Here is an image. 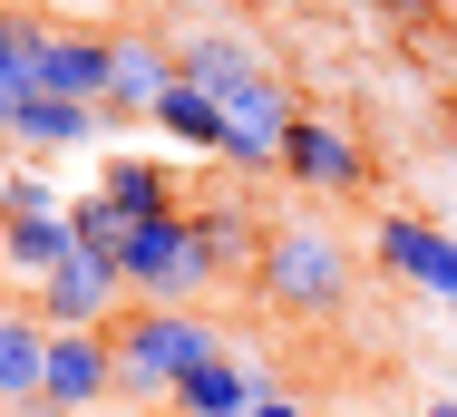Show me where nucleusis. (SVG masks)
Wrapping results in <instances>:
<instances>
[{"label":"nucleus","instance_id":"20e7f679","mask_svg":"<svg viewBox=\"0 0 457 417\" xmlns=\"http://www.w3.org/2000/svg\"><path fill=\"white\" fill-rule=\"evenodd\" d=\"M292 87H282V69H263V78L224 87V156L214 166L234 175V184H253V175H282V146H292Z\"/></svg>","mask_w":457,"mask_h":417},{"label":"nucleus","instance_id":"9d476101","mask_svg":"<svg viewBox=\"0 0 457 417\" xmlns=\"http://www.w3.org/2000/svg\"><path fill=\"white\" fill-rule=\"evenodd\" d=\"M107 136H117V117H107V107H79V97H29V107H20V127H10V156L49 166V156H79V146H107Z\"/></svg>","mask_w":457,"mask_h":417},{"label":"nucleus","instance_id":"f257e3e1","mask_svg":"<svg viewBox=\"0 0 457 417\" xmlns=\"http://www.w3.org/2000/svg\"><path fill=\"white\" fill-rule=\"evenodd\" d=\"M253 291L273 301L282 321H331L351 301V252H341V233H321V224H263Z\"/></svg>","mask_w":457,"mask_h":417},{"label":"nucleus","instance_id":"aec40b11","mask_svg":"<svg viewBox=\"0 0 457 417\" xmlns=\"http://www.w3.org/2000/svg\"><path fill=\"white\" fill-rule=\"evenodd\" d=\"M69 233H79V252H97V262H117V252H127V214H117V204H107V194H79V204H69Z\"/></svg>","mask_w":457,"mask_h":417},{"label":"nucleus","instance_id":"423d86ee","mask_svg":"<svg viewBox=\"0 0 457 417\" xmlns=\"http://www.w3.org/2000/svg\"><path fill=\"white\" fill-rule=\"evenodd\" d=\"M29 311H39L49 331H117V321H127V272L97 262V252H69V262L29 291Z\"/></svg>","mask_w":457,"mask_h":417},{"label":"nucleus","instance_id":"cd10ccee","mask_svg":"<svg viewBox=\"0 0 457 417\" xmlns=\"http://www.w3.org/2000/svg\"><path fill=\"white\" fill-rule=\"evenodd\" d=\"M448 321H457V311H448Z\"/></svg>","mask_w":457,"mask_h":417},{"label":"nucleus","instance_id":"412c9836","mask_svg":"<svg viewBox=\"0 0 457 417\" xmlns=\"http://www.w3.org/2000/svg\"><path fill=\"white\" fill-rule=\"evenodd\" d=\"M29 49H39V10H0V78H29Z\"/></svg>","mask_w":457,"mask_h":417},{"label":"nucleus","instance_id":"9b49d317","mask_svg":"<svg viewBox=\"0 0 457 417\" xmlns=\"http://www.w3.org/2000/svg\"><path fill=\"white\" fill-rule=\"evenodd\" d=\"M282 379L263 369V359H244V349H214L195 379H185L176 398H166V417H244L253 398H273Z\"/></svg>","mask_w":457,"mask_h":417},{"label":"nucleus","instance_id":"1a4fd4ad","mask_svg":"<svg viewBox=\"0 0 457 417\" xmlns=\"http://www.w3.org/2000/svg\"><path fill=\"white\" fill-rule=\"evenodd\" d=\"M282 175H292L302 194H361V184H370V146L341 127V117H292Z\"/></svg>","mask_w":457,"mask_h":417},{"label":"nucleus","instance_id":"7ed1b4c3","mask_svg":"<svg viewBox=\"0 0 457 417\" xmlns=\"http://www.w3.org/2000/svg\"><path fill=\"white\" fill-rule=\"evenodd\" d=\"M117 272H127V301L137 311H195L224 272L204 262L195 243V214H156V224H127V252H117Z\"/></svg>","mask_w":457,"mask_h":417},{"label":"nucleus","instance_id":"4be33fe9","mask_svg":"<svg viewBox=\"0 0 457 417\" xmlns=\"http://www.w3.org/2000/svg\"><path fill=\"white\" fill-rule=\"evenodd\" d=\"M29 97H39L29 78H0V146H10V127H20V107H29Z\"/></svg>","mask_w":457,"mask_h":417},{"label":"nucleus","instance_id":"a878e982","mask_svg":"<svg viewBox=\"0 0 457 417\" xmlns=\"http://www.w3.org/2000/svg\"><path fill=\"white\" fill-rule=\"evenodd\" d=\"M10 417H49V408H10Z\"/></svg>","mask_w":457,"mask_h":417},{"label":"nucleus","instance_id":"dca6fc26","mask_svg":"<svg viewBox=\"0 0 457 417\" xmlns=\"http://www.w3.org/2000/svg\"><path fill=\"white\" fill-rule=\"evenodd\" d=\"M195 214V243L214 272H253V252H263V224H253V204L244 194H204V204H185Z\"/></svg>","mask_w":457,"mask_h":417},{"label":"nucleus","instance_id":"393cba45","mask_svg":"<svg viewBox=\"0 0 457 417\" xmlns=\"http://www.w3.org/2000/svg\"><path fill=\"white\" fill-rule=\"evenodd\" d=\"M419 417H457V398H428V408H419Z\"/></svg>","mask_w":457,"mask_h":417},{"label":"nucleus","instance_id":"b1692460","mask_svg":"<svg viewBox=\"0 0 457 417\" xmlns=\"http://www.w3.org/2000/svg\"><path fill=\"white\" fill-rule=\"evenodd\" d=\"M244 417H312V408H302L292 388H273V398H253V408H244Z\"/></svg>","mask_w":457,"mask_h":417},{"label":"nucleus","instance_id":"bb28decb","mask_svg":"<svg viewBox=\"0 0 457 417\" xmlns=\"http://www.w3.org/2000/svg\"><path fill=\"white\" fill-rule=\"evenodd\" d=\"M0 166H10V146H0Z\"/></svg>","mask_w":457,"mask_h":417},{"label":"nucleus","instance_id":"f8f14e48","mask_svg":"<svg viewBox=\"0 0 457 417\" xmlns=\"http://www.w3.org/2000/svg\"><path fill=\"white\" fill-rule=\"evenodd\" d=\"M176 39H146V29H127L117 39V78H107V117L117 127H137V117H156V97L176 87Z\"/></svg>","mask_w":457,"mask_h":417},{"label":"nucleus","instance_id":"6ab92c4d","mask_svg":"<svg viewBox=\"0 0 457 417\" xmlns=\"http://www.w3.org/2000/svg\"><path fill=\"white\" fill-rule=\"evenodd\" d=\"M49 214H69L59 184H49V166L10 156V166H0V224H49Z\"/></svg>","mask_w":457,"mask_h":417},{"label":"nucleus","instance_id":"5701e85b","mask_svg":"<svg viewBox=\"0 0 457 417\" xmlns=\"http://www.w3.org/2000/svg\"><path fill=\"white\" fill-rule=\"evenodd\" d=\"M379 20H399V29H428V20H438V0H379Z\"/></svg>","mask_w":457,"mask_h":417},{"label":"nucleus","instance_id":"6e6552de","mask_svg":"<svg viewBox=\"0 0 457 417\" xmlns=\"http://www.w3.org/2000/svg\"><path fill=\"white\" fill-rule=\"evenodd\" d=\"M107 78H117V39H107V29H59V20H39V49H29V87H39V97L107 107Z\"/></svg>","mask_w":457,"mask_h":417},{"label":"nucleus","instance_id":"a211bd4d","mask_svg":"<svg viewBox=\"0 0 457 417\" xmlns=\"http://www.w3.org/2000/svg\"><path fill=\"white\" fill-rule=\"evenodd\" d=\"M146 127H166V136H176V146H195V156H224V97H214V87H195V78L166 87Z\"/></svg>","mask_w":457,"mask_h":417},{"label":"nucleus","instance_id":"f03ea898","mask_svg":"<svg viewBox=\"0 0 457 417\" xmlns=\"http://www.w3.org/2000/svg\"><path fill=\"white\" fill-rule=\"evenodd\" d=\"M214 349H234V339L214 331L204 311H127L117 321V398H156L166 408Z\"/></svg>","mask_w":457,"mask_h":417},{"label":"nucleus","instance_id":"ddd939ff","mask_svg":"<svg viewBox=\"0 0 457 417\" xmlns=\"http://www.w3.org/2000/svg\"><path fill=\"white\" fill-rule=\"evenodd\" d=\"M39 379H49V321L29 301H0V417L39 408Z\"/></svg>","mask_w":457,"mask_h":417},{"label":"nucleus","instance_id":"f3484780","mask_svg":"<svg viewBox=\"0 0 457 417\" xmlns=\"http://www.w3.org/2000/svg\"><path fill=\"white\" fill-rule=\"evenodd\" d=\"M79 252V233H69V214H49V224H0V282H20V291H39L59 262Z\"/></svg>","mask_w":457,"mask_h":417},{"label":"nucleus","instance_id":"0eeeda50","mask_svg":"<svg viewBox=\"0 0 457 417\" xmlns=\"http://www.w3.org/2000/svg\"><path fill=\"white\" fill-rule=\"evenodd\" d=\"M107 398H117V331H49L39 408L49 417H97Z\"/></svg>","mask_w":457,"mask_h":417},{"label":"nucleus","instance_id":"39448f33","mask_svg":"<svg viewBox=\"0 0 457 417\" xmlns=\"http://www.w3.org/2000/svg\"><path fill=\"white\" fill-rule=\"evenodd\" d=\"M370 262H379L389 282H409V291H428V301L457 311V233L448 224H428V214H379V224H370Z\"/></svg>","mask_w":457,"mask_h":417},{"label":"nucleus","instance_id":"4468645a","mask_svg":"<svg viewBox=\"0 0 457 417\" xmlns=\"http://www.w3.org/2000/svg\"><path fill=\"white\" fill-rule=\"evenodd\" d=\"M176 69H185L195 87H214V97H224V87L263 78L273 59H263V49H253L244 29H214V20H204V29H185V39H176Z\"/></svg>","mask_w":457,"mask_h":417},{"label":"nucleus","instance_id":"2eb2a0df","mask_svg":"<svg viewBox=\"0 0 457 417\" xmlns=\"http://www.w3.org/2000/svg\"><path fill=\"white\" fill-rule=\"evenodd\" d=\"M97 194L127 214V224H156V214H185V194H176V175L156 166V156H137V146H117L107 166H97Z\"/></svg>","mask_w":457,"mask_h":417}]
</instances>
